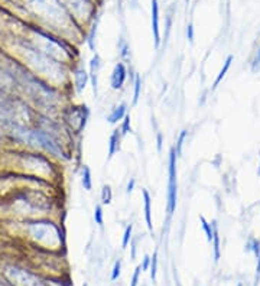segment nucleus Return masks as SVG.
Segmentation results:
<instances>
[{
    "label": "nucleus",
    "instance_id": "8",
    "mask_svg": "<svg viewBox=\"0 0 260 286\" xmlns=\"http://www.w3.org/2000/svg\"><path fill=\"white\" fill-rule=\"evenodd\" d=\"M249 252H253L256 255V259H258V265H256V276H255V286L259 285L260 282V242L259 240H255L252 239L246 247Z\"/></svg>",
    "mask_w": 260,
    "mask_h": 286
},
{
    "label": "nucleus",
    "instance_id": "14",
    "mask_svg": "<svg viewBox=\"0 0 260 286\" xmlns=\"http://www.w3.org/2000/svg\"><path fill=\"white\" fill-rule=\"evenodd\" d=\"M233 59H234L233 55H229V56H227V59H226V61H224V64H223V68L220 69L219 75H217L216 81H214V84H213V90H214V88H217L220 82L223 81V78L226 77L227 71H229V69H230V67H232V62H233Z\"/></svg>",
    "mask_w": 260,
    "mask_h": 286
},
{
    "label": "nucleus",
    "instance_id": "31",
    "mask_svg": "<svg viewBox=\"0 0 260 286\" xmlns=\"http://www.w3.org/2000/svg\"><path fill=\"white\" fill-rule=\"evenodd\" d=\"M135 184H136V181L132 178V179L129 181V184H127V190H126L127 191V194H130V192L133 191V188H135Z\"/></svg>",
    "mask_w": 260,
    "mask_h": 286
},
{
    "label": "nucleus",
    "instance_id": "11",
    "mask_svg": "<svg viewBox=\"0 0 260 286\" xmlns=\"http://www.w3.org/2000/svg\"><path fill=\"white\" fill-rule=\"evenodd\" d=\"M126 111H127V109H126V104H124V103L123 104H120V106H117V107H114V109L111 110V113L107 116V122L114 124V123H117L119 120H123L124 116L127 114Z\"/></svg>",
    "mask_w": 260,
    "mask_h": 286
},
{
    "label": "nucleus",
    "instance_id": "3",
    "mask_svg": "<svg viewBox=\"0 0 260 286\" xmlns=\"http://www.w3.org/2000/svg\"><path fill=\"white\" fill-rule=\"evenodd\" d=\"M3 275L13 286H46L41 278H38V275L13 265L6 266Z\"/></svg>",
    "mask_w": 260,
    "mask_h": 286
},
{
    "label": "nucleus",
    "instance_id": "4",
    "mask_svg": "<svg viewBox=\"0 0 260 286\" xmlns=\"http://www.w3.org/2000/svg\"><path fill=\"white\" fill-rule=\"evenodd\" d=\"M168 214L172 216L177 210L178 198V181H177V153L175 149L169 150V169H168Z\"/></svg>",
    "mask_w": 260,
    "mask_h": 286
},
{
    "label": "nucleus",
    "instance_id": "17",
    "mask_svg": "<svg viewBox=\"0 0 260 286\" xmlns=\"http://www.w3.org/2000/svg\"><path fill=\"white\" fill-rule=\"evenodd\" d=\"M200 221H201V227H203V230H204V233H206L207 236V240L211 243L213 242V237H214V230H213V224H210L208 221H207L206 218L200 217Z\"/></svg>",
    "mask_w": 260,
    "mask_h": 286
},
{
    "label": "nucleus",
    "instance_id": "26",
    "mask_svg": "<svg viewBox=\"0 0 260 286\" xmlns=\"http://www.w3.org/2000/svg\"><path fill=\"white\" fill-rule=\"evenodd\" d=\"M140 272H142V268H140V266H137L136 269H135V273H133V278H132L130 286L139 285V276H140Z\"/></svg>",
    "mask_w": 260,
    "mask_h": 286
},
{
    "label": "nucleus",
    "instance_id": "29",
    "mask_svg": "<svg viewBox=\"0 0 260 286\" xmlns=\"http://www.w3.org/2000/svg\"><path fill=\"white\" fill-rule=\"evenodd\" d=\"M260 67V48L258 49V54L255 56V59H253V69H259Z\"/></svg>",
    "mask_w": 260,
    "mask_h": 286
},
{
    "label": "nucleus",
    "instance_id": "32",
    "mask_svg": "<svg viewBox=\"0 0 260 286\" xmlns=\"http://www.w3.org/2000/svg\"><path fill=\"white\" fill-rule=\"evenodd\" d=\"M161 148H162V135L159 133L158 135V149L161 150Z\"/></svg>",
    "mask_w": 260,
    "mask_h": 286
},
{
    "label": "nucleus",
    "instance_id": "24",
    "mask_svg": "<svg viewBox=\"0 0 260 286\" xmlns=\"http://www.w3.org/2000/svg\"><path fill=\"white\" fill-rule=\"evenodd\" d=\"M132 232H133V226H132V224H129V226L126 227V230H124L122 249H126V247H127V245L130 243V240H132Z\"/></svg>",
    "mask_w": 260,
    "mask_h": 286
},
{
    "label": "nucleus",
    "instance_id": "2",
    "mask_svg": "<svg viewBox=\"0 0 260 286\" xmlns=\"http://www.w3.org/2000/svg\"><path fill=\"white\" fill-rule=\"evenodd\" d=\"M26 232L35 242H39V243H43V245H56L61 240L59 230L55 227L52 223H48V221L27 223Z\"/></svg>",
    "mask_w": 260,
    "mask_h": 286
},
{
    "label": "nucleus",
    "instance_id": "1",
    "mask_svg": "<svg viewBox=\"0 0 260 286\" xmlns=\"http://www.w3.org/2000/svg\"><path fill=\"white\" fill-rule=\"evenodd\" d=\"M23 55L26 58L27 64L32 67L33 69H36L39 74L42 75H46V77H56L61 74L59 71V65L55 62L54 59L48 55H45L41 51H38L36 48H29L25 46L23 48Z\"/></svg>",
    "mask_w": 260,
    "mask_h": 286
},
{
    "label": "nucleus",
    "instance_id": "21",
    "mask_svg": "<svg viewBox=\"0 0 260 286\" xmlns=\"http://www.w3.org/2000/svg\"><path fill=\"white\" fill-rule=\"evenodd\" d=\"M94 221H96V224H98L100 227H103V224H104V217H103V207L100 204L96 205V208H94Z\"/></svg>",
    "mask_w": 260,
    "mask_h": 286
},
{
    "label": "nucleus",
    "instance_id": "30",
    "mask_svg": "<svg viewBox=\"0 0 260 286\" xmlns=\"http://www.w3.org/2000/svg\"><path fill=\"white\" fill-rule=\"evenodd\" d=\"M187 36H188V39H190V42H194V27H192V25H188V29H187Z\"/></svg>",
    "mask_w": 260,
    "mask_h": 286
},
{
    "label": "nucleus",
    "instance_id": "28",
    "mask_svg": "<svg viewBox=\"0 0 260 286\" xmlns=\"http://www.w3.org/2000/svg\"><path fill=\"white\" fill-rule=\"evenodd\" d=\"M119 49H120V55H122L123 58L130 56V52H129V48H127V43H126V42H122V46H120Z\"/></svg>",
    "mask_w": 260,
    "mask_h": 286
},
{
    "label": "nucleus",
    "instance_id": "15",
    "mask_svg": "<svg viewBox=\"0 0 260 286\" xmlns=\"http://www.w3.org/2000/svg\"><path fill=\"white\" fill-rule=\"evenodd\" d=\"M82 187L85 191H91L93 188V179H91V171L88 166H82V177H81Z\"/></svg>",
    "mask_w": 260,
    "mask_h": 286
},
{
    "label": "nucleus",
    "instance_id": "27",
    "mask_svg": "<svg viewBox=\"0 0 260 286\" xmlns=\"http://www.w3.org/2000/svg\"><path fill=\"white\" fill-rule=\"evenodd\" d=\"M140 268H142V272H146V271H149V268H151V258H149V256H145L143 263L140 265Z\"/></svg>",
    "mask_w": 260,
    "mask_h": 286
},
{
    "label": "nucleus",
    "instance_id": "13",
    "mask_svg": "<svg viewBox=\"0 0 260 286\" xmlns=\"http://www.w3.org/2000/svg\"><path fill=\"white\" fill-rule=\"evenodd\" d=\"M75 87H77V91H82L87 85V81H88V74L84 68H77L75 69Z\"/></svg>",
    "mask_w": 260,
    "mask_h": 286
},
{
    "label": "nucleus",
    "instance_id": "19",
    "mask_svg": "<svg viewBox=\"0 0 260 286\" xmlns=\"http://www.w3.org/2000/svg\"><path fill=\"white\" fill-rule=\"evenodd\" d=\"M111 200H113V191L110 188V185H104V187L101 188V204H110Z\"/></svg>",
    "mask_w": 260,
    "mask_h": 286
},
{
    "label": "nucleus",
    "instance_id": "5",
    "mask_svg": "<svg viewBox=\"0 0 260 286\" xmlns=\"http://www.w3.org/2000/svg\"><path fill=\"white\" fill-rule=\"evenodd\" d=\"M35 42H36L38 51H41L45 55L51 56L52 59H59L61 61L67 55V52L62 49V46L59 43H56L52 38H49V36H46L43 33H39L38 38L35 39Z\"/></svg>",
    "mask_w": 260,
    "mask_h": 286
},
{
    "label": "nucleus",
    "instance_id": "6",
    "mask_svg": "<svg viewBox=\"0 0 260 286\" xmlns=\"http://www.w3.org/2000/svg\"><path fill=\"white\" fill-rule=\"evenodd\" d=\"M126 77H127V69L124 67L123 62H117L113 68V72H111V80H110V84H111V88L113 90H120L123 87L124 81H126Z\"/></svg>",
    "mask_w": 260,
    "mask_h": 286
},
{
    "label": "nucleus",
    "instance_id": "33",
    "mask_svg": "<svg viewBox=\"0 0 260 286\" xmlns=\"http://www.w3.org/2000/svg\"><path fill=\"white\" fill-rule=\"evenodd\" d=\"M185 1H187V4H188V1H190V0H185Z\"/></svg>",
    "mask_w": 260,
    "mask_h": 286
},
{
    "label": "nucleus",
    "instance_id": "34",
    "mask_svg": "<svg viewBox=\"0 0 260 286\" xmlns=\"http://www.w3.org/2000/svg\"><path fill=\"white\" fill-rule=\"evenodd\" d=\"M237 286H243V285H242V284H239V285H237Z\"/></svg>",
    "mask_w": 260,
    "mask_h": 286
},
{
    "label": "nucleus",
    "instance_id": "16",
    "mask_svg": "<svg viewBox=\"0 0 260 286\" xmlns=\"http://www.w3.org/2000/svg\"><path fill=\"white\" fill-rule=\"evenodd\" d=\"M213 230H214V237H213V247H214V260L219 262L220 260V234L219 227L216 223H213Z\"/></svg>",
    "mask_w": 260,
    "mask_h": 286
},
{
    "label": "nucleus",
    "instance_id": "22",
    "mask_svg": "<svg viewBox=\"0 0 260 286\" xmlns=\"http://www.w3.org/2000/svg\"><path fill=\"white\" fill-rule=\"evenodd\" d=\"M120 273H122V260L119 259L114 262V266H113V271H111L110 279H111V281H117L119 276H120Z\"/></svg>",
    "mask_w": 260,
    "mask_h": 286
},
{
    "label": "nucleus",
    "instance_id": "18",
    "mask_svg": "<svg viewBox=\"0 0 260 286\" xmlns=\"http://www.w3.org/2000/svg\"><path fill=\"white\" fill-rule=\"evenodd\" d=\"M149 271H151L152 282L155 284L156 282V273H158V250L153 252V256L151 258V268H149Z\"/></svg>",
    "mask_w": 260,
    "mask_h": 286
},
{
    "label": "nucleus",
    "instance_id": "7",
    "mask_svg": "<svg viewBox=\"0 0 260 286\" xmlns=\"http://www.w3.org/2000/svg\"><path fill=\"white\" fill-rule=\"evenodd\" d=\"M152 30H153V38H155V46L159 48L161 33H159V6H158V0H152Z\"/></svg>",
    "mask_w": 260,
    "mask_h": 286
},
{
    "label": "nucleus",
    "instance_id": "25",
    "mask_svg": "<svg viewBox=\"0 0 260 286\" xmlns=\"http://www.w3.org/2000/svg\"><path fill=\"white\" fill-rule=\"evenodd\" d=\"M120 132H122V136L127 135L129 132H132V124H130V116L126 114L123 119V123H122V127H120Z\"/></svg>",
    "mask_w": 260,
    "mask_h": 286
},
{
    "label": "nucleus",
    "instance_id": "9",
    "mask_svg": "<svg viewBox=\"0 0 260 286\" xmlns=\"http://www.w3.org/2000/svg\"><path fill=\"white\" fill-rule=\"evenodd\" d=\"M120 140H122V132L117 129L111 133L109 140V159H111L119 150H120Z\"/></svg>",
    "mask_w": 260,
    "mask_h": 286
},
{
    "label": "nucleus",
    "instance_id": "35",
    "mask_svg": "<svg viewBox=\"0 0 260 286\" xmlns=\"http://www.w3.org/2000/svg\"><path fill=\"white\" fill-rule=\"evenodd\" d=\"M82 286H88V285H82Z\"/></svg>",
    "mask_w": 260,
    "mask_h": 286
},
{
    "label": "nucleus",
    "instance_id": "20",
    "mask_svg": "<svg viewBox=\"0 0 260 286\" xmlns=\"http://www.w3.org/2000/svg\"><path fill=\"white\" fill-rule=\"evenodd\" d=\"M187 136H188V132H187V130H182V132H181V135L178 136L177 146L174 148V149H175V153H177V158H179V156L182 155V146H184V142H185Z\"/></svg>",
    "mask_w": 260,
    "mask_h": 286
},
{
    "label": "nucleus",
    "instance_id": "12",
    "mask_svg": "<svg viewBox=\"0 0 260 286\" xmlns=\"http://www.w3.org/2000/svg\"><path fill=\"white\" fill-rule=\"evenodd\" d=\"M101 67V62H100V58L94 56L90 62V77H91V82H93V88H94V93L97 94V88H98V82H97V72Z\"/></svg>",
    "mask_w": 260,
    "mask_h": 286
},
{
    "label": "nucleus",
    "instance_id": "10",
    "mask_svg": "<svg viewBox=\"0 0 260 286\" xmlns=\"http://www.w3.org/2000/svg\"><path fill=\"white\" fill-rule=\"evenodd\" d=\"M143 194V201H145V218H146V226H148V230L153 232V224H152V213H151V195L146 190L142 191Z\"/></svg>",
    "mask_w": 260,
    "mask_h": 286
},
{
    "label": "nucleus",
    "instance_id": "23",
    "mask_svg": "<svg viewBox=\"0 0 260 286\" xmlns=\"http://www.w3.org/2000/svg\"><path fill=\"white\" fill-rule=\"evenodd\" d=\"M140 88H142V78L140 75L136 74L135 77V93H133V104H136L137 100H139V95H140Z\"/></svg>",
    "mask_w": 260,
    "mask_h": 286
}]
</instances>
